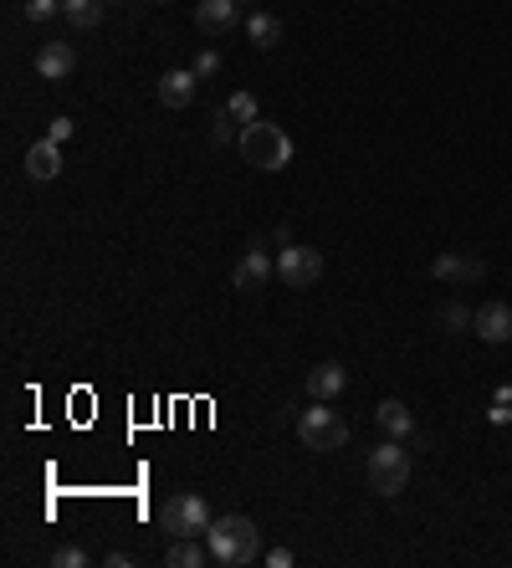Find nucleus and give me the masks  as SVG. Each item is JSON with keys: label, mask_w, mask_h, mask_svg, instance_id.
<instances>
[{"label": "nucleus", "mask_w": 512, "mask_h": 568, "mask_svg": "<svg viewBox=\"0 0 512 568\" xmlns=\"http://www.w3.org/2000/svg\"><path fill=\"white\" fill-rule=\"evenodd\" d=\"M205 543H210V558L221 568H241L251 558H262V533H256V522L231 512V517H216L205 528Z\"/></svg>", "instance_id": "obj_1"}, {"label": "nucleus", "mask_w": 512, "mask_h": 568, "mask_svg": "<svg viewBox=\"0 0 512 568\" xmlns=\"http://www.w3.org/2000/svg\"><path fill=\"white\" fill-rule=\"evenodd\" d=\"M241 159L251 164V169H287L292 164V139L282 134V128L277 123H262V118H256V123H246L241 128Z\"/></svg>", "instance_id": "obj_2"}, {"label": "nucleus", "mask_w": 512, "mask_h": 568, "mask_svg": "<svg viewBox=\"0 0 512 568\" xmlns=\"http://www.w3.org/2000/svg\"><path fill=\"white\" fill-rule=\"evenodd\" d=\"M364 476H369V492H379V497H400L405 482H410V451H405V441H384L379 451H369Z\"/></svg>", "instance_id": "obj_3"}, {"label": "nucleus", "mask_w": 512, "mask_h": 568, "mask_svg": "<svg viewBox=\"0 0 512 568\" xmlns=\"http://www.w3.org/2000/svg\"><path fill=\"white\" fill-rule=\"evenodd\" d=\"M297 441L308 451H338L349 441V420L338 410H328V400H313V410L297 415Z\"/></svg>", "instance_id": "obj_4"}, {"label": "nucleus", "mask_w": 512, "mask_h": 568, "mask_svg": "<svg viewBox=\"0 0 512 568\" xmlns=\"http://www.w3.org/2000/svg\"><path fill=\"white\" fill-rule=\"evenodd\" d=\"M210 522H216V517H210V507H205L200 492H180V497H169L159 507V528L169 538H205Z\"/></svg>", "instance_id": "obj_5"}, {"label": "nucleus", "mask_w": 512, "mask_h": 568, "mask_svg": "<svg viewBox=\"0 0 512 568\" xmlns=\"http://www.w3.org/2000/svg\"><path fill=\"white\" fill-rule=\"evenodd\" d=\"M277 277H282V287H313L323 277V256L313 246H282Z\"/></svg>", "instance_id": "obj_6"}, {"label": "nucleus", "mask_w": 512, "mask_h": 568, "mask_svg": "<svg viewBox=\"0 0 512 568\" xmlns=\"http://www.w3.org/2000/svg\"><path fill=\"white\" fill-rule=\"evenodd\" d=\"M241 6L246 0H195V26L205 36H226L241 21Z\"/></svg>", "instance_id": "obj_7"}, {"label": "nucleus", "mask_w": 512, "mask_h": 568, "mask_svg": "<svg viewBox=\"0 0 512 568\" xmlns=\"http://www.w3.org/2000/svg\"><path fill=\"white\" fill-rule=\"evenodd\" d=\"M431 272H436V282H482V272H487V261L482 256H466V251H441L436 261H431Z\"/></svg>", "instance_id": "obj_8"}, {"label": "nucleus", "mask_w": 512, "mask_h": 568, "mask_svg": "<svg viewBox=\"0 0 512 568\" xmlns=\"http://www.w3.org/2000/svg\"><path fill=\"white\" fill-rule=\"evenodd\" d=\"M472 333L482 343H512V302H482L472 318Z\"/></svg>", "instance_id": "obj_9"}, {"label": "nucleus", "mask_w": 512, "mask_h": 568, "mask_svg": "<svg viewBox=\"0 0 512 568\" xmlns=\"http://www.w3.org/2000/svg\"><path fill=\"white\" fill-rule=\"evenodd\" d=\"M195 87H200V77H195V67H175V72H164L159 77V103L164 108H190L195 103Z\"/></svg>", "instance_id": "obj_10"}, {"label": "nucleus", "mask_w": 512, "mask_h": 568, "mask_svg": "<svg viewBox=\"0 0 512 568\" xmlns=\"http://www.w3.org/2000/svg\"><path fill=\"white\" fill-rule=\"evenodd\" d=\"M272 277H277V261H272L262 246H246V256H241V267H236L231 282H236L241 292H256V287H267Z\"/></svg>", "instance_id": "obj_11"}, {"label": "nucleus", "mask_w": 512, "mask_h": 568, "mask_svg": "<svg viewBox=\"0 0 512 568\" xmlns=\"http://www.w3.org/2000/svg\"><path fill=\"white\" fill-rule=\"evenodd\" d=\"M77 67V52H72V41H41V52H36V72L47 77V82H67Z\"/></svg>", "instance_id": "obj_12"}, {"label": "nucleus", "mask_w": 512, "mask_h": 568, "mask_svg": "<svg viewBox=\"0 0 512 568\" xmlns=\"http://www.w3.org/2000/svg\"><path fill=\"white\" fill-rule=\"evenodd\" d=\"M26 174H31L36 185L57 180V174H62V144H57V139H36V144L26 149Z\"/></svg>", "instance_id": "obj_13"}, {"label": "nucleus", "mask_w": 512, "mask_h": 568, "mask_svg": "<svg viewBox=\"0 0 512 568\" xmlns=\"http://www.w3.org/2000/svg\"><path fill=\"white\" fill-rule=\"evenodd\" d=\"M344 389H349V369L338 364V359H323V364L308 374V395H313V400H338Z\"/></svg>", "instance_id": "obj_14"}, {"label": "nucleus", "mask_w": 512, "mask_h": 568, "mask_svg": "<svg viewBox=\"0 0 512 568\" xmlns=\"http://www.w3.org/2000/svg\"><path fill=\"white\" fill-rule=\"evenodd\" d=\"M374 420H379V430L390 435V441H410V435H415V415H410V405H400V400H384V405L374 410Z\"/></svg>", "instance_id": "obj_15"}, {"label": "nucleus", "mask_w": 512, "mask_h": 568, "mask_svg": "<svg viewBox=\"0 0 512 568\" xmlns=\"http://www.w3.org/2000/svg\"><path fill=\"white\" fill-rule=\"evenodd\" d=\"M164 563L169 568H205L216 558H210V543H200V538H175V548L164 553Z\"/></svg>", "instance_id": "obj_16"}, {"label": "nucleus", "mask_w": 512, "mask_h": 568, "mask_svg": "<svg viewBox=\"0 0 512 568\" xmlns=\"http://www.w3.org/2000/svg\"><path fill=\"white\" fill-rule=\"evenodd\" d=\"M246 36H251V47L272 52L277 41H282V21H277L272 11H251V16H246Z\"/></svg>", "instance_id": "obj_17"}, {"label": "nucleus", "mask_w": 512, "mask_h": 568, "mask_svg": "<svg viewBox=\"0 0 512 568\" xmlns=\"http://www.w3.org/2000/svg\"><path fill=\"white\" fill-rule=\"evenodd\" d=\"M103 6H108V0H62V16L77 31H93V26H103Z\"/></svg>", "instance_id": "obj_18"}, {"label": "nucleus", "mask_w": 512, "mask_h": 568, "mask_svg": "<svg viewBox=\"0 0 512 568\" xmlns=\"http://www.w3.org/2000/svg\"><path fill=\"white\" fill-rule=\"evenodd\" d=\"M472 308H461V302H446V308H441V333H466V328H472Z\"/></svg>", "instance_id": "obj_19"}, {"label": "nucleus", "mask_w": 512, "mask_h": 568, "mask_svg": "<svg viewBox=\"0 0 512 568\" xmlns=\"http://www.w3.org/2000/svg\"><path fill=\"white\" fill-rule=\"evenodd\" d=\"M226 113L246 128V123H256V98H251V93H231V98H226Z\"/></svg>", "instance_id": "obj_20"}, {"label": "nucleus", "mask_w": 512, "mask_h": 568, "mask_svg": "<svg viewBox=\"0 0 512 568\" xmlns=\"http://www.w3.org/2000/svg\"><path fill=\"white\" fill-rule=\"evenodd\" d=\"M52 16H62V0H26V21H31V26L52 21Z\"/></svg>", "instance_id": "obj_21"}, {"label": "nucleus", "mask_w": 512, "mask_h": 568, "mask_svg": "<svg viewBox=\"0 0 512 568\" xmlns=\"http://www.w3.org/2000/svg\"><path fill=\"white\" fill-rule=\"evenodd\" d=\"M487 415H492V425H507L512 420V384H502L497 395H492V410Z\"/></svg>", "instance_id": "obj_22"}, {"label": "nucleus", "mask_w": 512, "mask_h": 568, "mask_svg": "<svg viewBox=\"0 0 512 568\" xmlns=\"http://www.w3.org/2000/svg\"><path fill=\"white\" fill-rule=\"evenodd\" d=\"M221 72V52L216 47H205V52H195V77L205 82V77H216Z\"/></svg>", "instance_id": "obj_23"}, {"label": "nucleus", "mask_w": 512, "mask_h": 568, "mask_svg": "<svg viewBox=\"0 0 512 568\" xmlns=\"http://www.w3.org/2000/svg\"><path fill=\"white\" fill-rule=\"evenodd\" d=\"M52 563H57V568H82V563H88V553H82L77 543H67V548L52 553Z\"/></svg>", "instance_id": "obj_24"}, {"label": "nucleus", "mask_w": 512, "mask_h": 568, "mask_svg": "<svg viewBox=\"0 0 512 568\" xmlns=\"http://www.w3.org/2000/svg\"><path fill=\"white\" fill-rule=\"evenodd\" d=\"M231 123H236V118L221 108V113H216V123H210V139H216V144H226V139H231Z\"/></svg>", "instance_id": "obj_25"}, {"label": "nucleus", "mask_w": 512, "mask_h": 568, "mask_svg": "<svg viewBox=\"0 0 512 568\" xmlns=\"http://www.w3.org/2000/svg\"><path fill=\"white\" fill-rule=\"evenodd\" d=\"M77 134V123L72 118H52V128H47V139H57V144H67Z\"/></svg>", "instance_id": "obj_26"}, {"label": "nucleus", "mask_w": 512, "mask_h": 568, "mask_svg": "<svg viewBox=\"0 0 512 568\" xmlns=\"http://www.w3.org/2000/svg\"><path fill=\"white\" fill-rule=\"evenodd\" d=\"M292 563H297L292 548H272V553H267V568H292Z\"/></svg>", "instance_id": "obj_27"}, {"label": "nucleus", "mask_w": 512, "mask_h": 568, "mask_svg": "<svg viewBox=\"0 0 512 568\" xmlns=\"http://www.w3.org/2000/svg\"><path fill=\"white\" fill-rule=\"evenodd\" d=\"M113 6H118V0H113Z\"/></svg>", "instance_id": "obj_28"}, {"label": "nucleus", "mask_w": 512, "mask_h": 568, "mask_svg": "<svg viewBox=\"0 0 512 568\" xmlns=\"http://www.w3.org/2000/svg\"><path fill=\"white\" fill-rule=\"evenodd\" d=\"M159 6H164V0H159Z\"/></svg>", "instance_id": "obj_29"}]
</instances>
